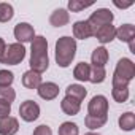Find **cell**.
Returning a JSON list of instances; mask_svg holds the SVG:
<instances>
[{
	"label": "cell",
	"mask_w": 135,
	"mask_h": 135,
	"mask_svg": "<svg viewBox=\"0 0 135 135\" xmlns=\"http://www.w3.org/2000/svg\"><path fill=\"white\" fill-rule=\"evenodd\" d=\"M48 40L43 35H35V38L30 41V70L41 75L48 70Z\"/></svg>",
	"instance_id": "cell-1"
},
{
	"label": "cell",
	"mask_w": 135,
	"mask_h": 135,
	"mask_svg": "<svg viewBox=\"0 0 135 135\" xmlns=\"http://www.w3.org/2000/svg\"><path fill=\"white\" fill-rule=\"evenodd\" d=\"M76 56V40L72 37H60L56 41V62L59 67L67 69L70 67Z\"/></svg>",
	"instance_id": "cell-2"
},
{
	"label": "cell",
	"mask_w": 135,
	"mask_h": 135,
	"mask_svg": "<svg viewBox=\"0 0 135 135\" xmlns=\"http://www.w3.org/2000/svg\"><path fill=\"white\" fill-rule=\"evenodd\" d=\"M135 78V64L133 60L122 57L118 60L113 73L111 86H129V83Z\"/></svg>",
	"instance_id": "cell-3"
},
{
	"label": "cell",
	"mask_w": 135,
	"mask_h": 135,
	"mask_svg": "<svg viewBox=\"0 0 135 135\" xmlns=\"http://www.w3.org/2000/svg\"><path fill=\"white\" fill-rule=\"evenodd\" d=\"M26 57V48L21 43H11L7 45L5 52L0 57V64L3 65H18L24 60Z\"/></svg>",
	"instance_id": "cell-4"
},
{
	"label": "cell",
	"mask_w": 135,
	"mask_h": 135,
	"mask_svg": "<svg viewBox=\"0 0 135 135\" xmlns=\"http://www.w3.org/2000/svg\"><path fill=\"white\" fill-rule=\"evenodd\" d=\"M113 19H114V15H113L108 8H97V10L89 16L88 24L91 26L92 32L95 33V30H97V29H100V27H103V26L111 24V22H113Z\"/></svg>",
	"instance_id": "cell-5"
},
{
	"label": "cell",
	"mask_w": 135,
	"mask_h": 135,
	"mask_svg": "<svg viewBox=\"0 0 135 135\" xmlns=\"http://www.w3.org/2000/svg\"><path fill=\"white\" fill-rule=\"evenodd\" d=\"M88 114L91 116H108V99L105 95H94L88 103Z\"/></svg>",
	"instance_id": "cell-6"
},
{
	"label": "cell",
	"mask_w": 135,
	"mask_h": 135,
	"mask_svg": "<svg viewBox=\"0 0 135 135\" xmlns=\"http://www.w3.org/2000/svg\"><path fill=\"white\" fill-rule=\"evenodd\" d=\"M19 114H21V119L22 121L33 122L40 116V105L37 102H33V100H26L19 107Z\"/></svg>",
	"instance_id": "cell-7"
},
{
	"label": "cell",
	"mask_w": 135,
	"mask_h": 135,
	"mask_svg": "<svg viewBox=\"0 0 135 135\" xmlns=\"http://www.w3.org/2000/svg\"><path fill=\"white\" fill-rule=\"evenodd\" d=\"M13 33H15L16 43H21V45L30 43L35 38V30H33V27L29 22H19V24H16Z\"/></svg>",
	"instance_id": "cell-8"
},
{
	"label": "cell",
	"mask_w": 135,
	"mask_h": 135,
	"mask_svg": "<svg viewBox=\"0 0 135 135\" xmlns=\"http://www.w3.org/2000/svg\"><path fill=\"white\" fill-rule=\"evenodd\" d=\"M37 92L43 100H54L59 95V86L52 81H46L37 88Z\"/></svg>",
	"instance_id": "cell-9"
},
{
	"label": "cell",
	"mask_w": 135,
	"mask_h": 135,
	"mask_svg": "<svg viewBox=\"0 0 135 135\" xmlns=\"http://www.w3.org/2000/svg\"><path fill=\"white\" fill-rule=\"evenodd\" d=\"M94 37L102 43V45H107V43H111L114 38H116V27L113 24H108V26H103L100 29L95 30Z\"/></svg>",
	"instance_id": "cell-10"
},
{
	"label": "cell",
	"mask_w": 135,
	"mask_h": 135,
	"mask_svg": "<svg viewBox=\"0 0 135 135\" xmlns=\"http://www.w3.org/2000/svg\"><path fill=\"white\" fill-rule=\"evenodd\" d=\"M19 130V121L13 116L0 119V135H16Z\"/></svg>",
	"instance_id": "cell-11"
},
{
	"label": "cell",
	"mask_w": 135,
	"mask_h": 135,
	"mask_svg": "<svg viewBox=\"0 0 135 135\" xmlns=\"http://www.w3.org/2000/svg\"><path fill=\"white\" fill-rule=\"evenodd\" d=\"M94 37V32L91 29V26L88 24V21H76L73 24V38L76 40H88Z\"/></svg>",
	"instance_id": "cell-12"
},
{
	"label": "cell",
	"mask_w": 135,
	"mask_h": 135,
	"mask_svg": "<svg viewBox=\"0 0 135 135\" xmlns=\"http://www.w3.org/2000/svg\"><path fill=\"white\" fill-rule=\"evenodd\" d=\"M69 21H70V15L65 8H57L49 16V24L52 27H64L69 24Z\"/></svg>",
	"instance_id": "cell-13"
},
{
	"label": "cell",
	"mask_w": 135,
	"mask_h": 135,
	"mask_svg": "<svg viewBox=\"0 0 135 135\" xmlns=\"http://www.w3.org/2000/svg\"><path fill=\"white\" fill-rule=\"evenodd\" d=\"M108 59H110V54L107 51L105 46H99L92 51L91 54V62H92V67H105L108 64Z\"/></svg>",
	"instance_id": "cell-14"
},
{
	"label": "cell",
	"mask_w": 135,
	"mask_h": 135,
	"mask_svg": "<svg viewBox=\"0 0 135 135\" xmlns=\"http://www.w3.org/2000/svg\"><path fill=\"white\" fill-rule=\"evenodd\" d=\"M60 110H62L65 114H69V116H75V114L80 113L81 103H80L78 100L72 99V97H67V95H65V97L62 99V102H60Z\"/></svg>",
	"instance_id": "cell-15"
},
{
	"label": "cell",
	"mask_w": 135,
	"mask_h": 135,
	"mask_svg": "<svg viewBox=\"0 0 135 135\" xmlns=\"http://www.w3.org/2000/svg\"><path fill=\"white\" fill-rule=\"evenodd\" d=\"M41 84V75L33 72V70H27L22 75V86L27 89H37Z\"/></svg>",
	"instance_id": "cell-16"
},
{
	"label": "cell",
	"mask_w": 135,
	"mask_h": 135,
	"mask_svg": "<svg viewBox=\"0 0 135 135\" xmlns=\"http://www.w3.org/2000/svg\"><path fill=\"white\" fill-rule=\"evenodd\" d=\"M116 38L119 41H124V43H129L130 40L135 38V26L132 24H122L116 29Z\"/></svg>",
	"instance_id": "cell-17"
},
{
	"label": "cell",
	"mask_w": 135,
	"mask_h": 135,
	"mask_svg": "<svg viewBox=\"0 0 135 135\" xmlns=\"http://www.w3.org/2000/svg\"><path fill=\"white\" fill-rule=\"evenodd\" d=\"M118 124H119V129L124 130V132H132L135 129V114L132 111H126L119 116L118 119Z\"/></svg>",
	"instance_id": "cell-18"
},
{
	"label": "cell",
	"mask_w": 135,
	"mask_h": 135,
	"mask_svg": "<svg viewBox=\"0 0 135 135\" xmlns=\"http://www.w3.org/2000/svg\"><path fill=\"white\" fill-rule=\"evenodd\" d=\"M86 94H88V91H86L84 86H81V84H70L69 88L65 89V95H67V97H72V99L78 100L80 103L84 100Z\"/></svg>",
	"instance_id": "cell-19"
},
{
	"label": "cell",
	"mask_w": 135,
	"mask_h": 135,
	"mask_svg": "<svg viewBox=\"0 0 135 135\" xmlns=\"http://www.w3.org/2000/svg\"><path fill=\"white\" fill-rule=\"evenodd\" d=\"M89 73H91V65L86 62H80L76 64V67L73 69V78L78 81H89Z\"/></svg>",
	"instance_id": "cell-20"
},
{
	"label": "cell",
	"mask_w": 135,
	"mask_h": 135,
	"mask_svg": "<svg viewBox=\"0 0 135 135\" xmlns=\"http://www.w3.org/2000/svg\"><path fill=\"white\" fill-rule=\"evenodd\" d=\"M107 121H108V116H91V114H88L84 118V124L89 130H97V129L103 127L107 124Z\"/></svg>",
	"instance_id": "cell-21"
},
{
	"label": "cell",
	"mask_w": 135,
	"mask_h": 135,
	"mask_svg": "<svg viewBox=\"0 0 135 135\" xmlns=\"http://www.w3.org/2000/svg\"><path fill=\"white\" fill-rule=\"evenodd\" d=\"M111 97L118 103H124L129 99V86H111Z\"/></svg>",
	"instance_id": "cell-22"
},
{
	"label": "cell",
	"mask_w": 135,
	"mask_h": 135,
	"mask_svg": "<svg viewBox=\"0 0 135 135\" xmlns=\"http://www.w3.org/2000/svg\"><path fill=\"white\" fill-rule=\"evenodd\" d=\"M107 80V70L105 67H91V73H89V81L94 84H100Z\"/></svg>",
	"instance_id": "cell-23"
},
{
	"label": "cell",
	"mask_w": 135,
	"mask_h": 135,
	"mask_svg": "<svg viewBox=\"0 0 135 135\" xmlns=\"http://www.w3.org/2000/svg\"><path fill=\"white\" fill-rule=\"evenodd\" d=\"M57 133L59 135H80V127L72 121H65L59 126Z\"/></svg>",
	"instance_id": "cell-24"
},
{
	"label": "cell",
	"mask_w": 135,
	"mask_h": 135,
	"mask_svg": "<svg viewBox=\"0 0 135 135\" xmlns=\"http://www.w3.org/2000/svg\"><path fill=\"white\" fill-rule=\"evenodd\" d=\"M13 16H15V10L10 3L7 2L0 3V22H8L13 19Z\"/></svg>",
	"instance_id": "cell-25"
},
{
	"label": "cell",
	"mask_w": 135,
	"mask_h": 135,
	"mask_svg": "<svg viewBox=\"0 0 135 135\" xmlns=\"http://www.w3.org/2000/svg\"><path fill=\"white\" fill-rule=\"evenodd\" d=\"M16 99V91L13 88H0V102L11 105Z\"/></svg>",
	"instance_id": "cell-26"
},
{
	"label": "cell",
	"mask_w": 135,
	"mask_h": 135,
	"mask_svg": "<svg viewBox=\"0 0 135 135\" xmlns=\"http://www.w3.org/2000/svg\"><path fill=\"white\" fill-rule=\"evenodd\" d=\"M94 2H80V0H69V10L72 13H80L89 7H92Z\"/></svg>",
	"instance_id": "cell-27"
},
{
	"label": "cell",
	"mask_w": 135,
	"mask_h": 135,
	"mask_svg": "<svg viewBox=\"0 0 135 135\" xmlns=\"http://www.w3.org/2000/svg\"><path fill=\"white\" fill-rule=\"evenodd\" d=\"M15 75L10 70H0V88H11Z\"/></svg>",
	"instance_id": "cell-28"
},
{
	"label": "cell",
	"mask_w": 135,
	"mask_h": 135,
	"mask_svg": "<svg viewBox=\"0 0 135 135\" xmlns=\"http://www.w3.org/2000/svg\"><path fill=\"white\" fill-rule=\"evenodd\" d=\"M33 135H52V130H51V127H49V126H46V124H41V126L35 127V130H33Z\"/></svg>",
	"instance_id": "cell-29"
},
{
	"label": "cell",
	"mask_w": 135,
	"mask_h": 135,
	"mask_svg": "<svg viewBox=\"0 0 135 135\" xmlns=\"http://www.w3.org/2000/svg\"><path fill=\"white\" fill-rule=\"evenodd\" d=\"M10 113H11V105H8L5 102H0V119L10 116Z\"/></svg>",
	"instance_id": "cell-30"
},
{
	"label": "cell",
	"mask_w": 135,
	"mask_h": 135,
	"mask_svg": "<svg viewBox=\"0 0 135 135\" xmlns=\"http://www.w3.org/2000/svg\"><path fill=\"white\" fill-rule=\"evenodd\" d=\"M113 3H114L118 8H129V7H132V5H133V2H132V0H129V2H126V3H119L118 0H114Z\"/></svg>",
	"instance_id": "cell-31"
},
{
	"label": "cell",
	"mask_w": 135,
	"mask_h": 135,
	"mask_svg": "<svg viewBox=\"0 0 135 135\" xmlns=\"http://www.w3.org/2000/svg\"><path fill=\"white\" fill-rule=\"evenodd\" d=\"M5 48H7V43L3 41V38L0 37V57H2V54L5 52Z\"/></svg>",
	"instance_id": "cell-32"
},
{
	"label": "cell",
	"mask_w": 135,
	"mask_h": 135,
	"mask_svg": "<svg viewBox=\"0 0 135 135\" xmlns=\"http://www.w3.org/2000/svg\"><path fill=\"white\" fill-rule=\"evenodd\" d=\"M129 49H130V52H132V54H135V38L129 41Z\"/></svg>",
	"instance_id": "cell-33"
},
{
	"label": "cell",
	"mask_w": 135,
	"mask_h": 135,
	"mask_svg": "<svg viewBox=\"0 0 135 135\" xmlns=\"http://www.w3.org/2000/svg\"><path fill=\"white\" fill-rule=\"evenodd\" d=\"M84 135H100V133H97V132H88V133H84Z\"/></svg>",
	"instance_id": "cell-34"
}]
</instances>
